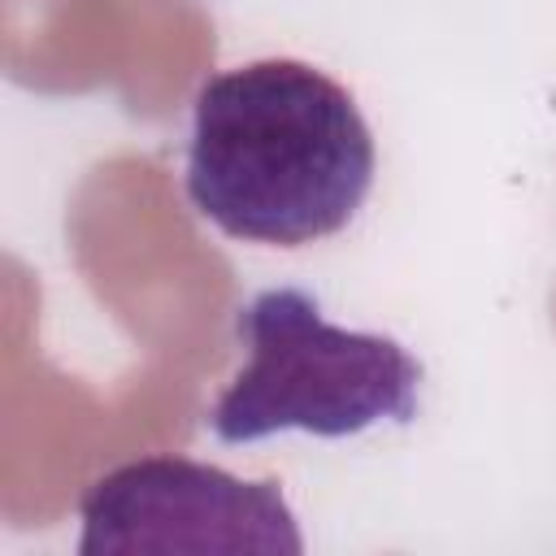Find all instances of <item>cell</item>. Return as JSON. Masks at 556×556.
Instances as JSON below:
<instances>
[{
	"label": "cell",
	"instance_id": "6da1fadb",
	"mask_svg": "<svg viewBox=\"0 0 556 556\" xmlns=\"http://www.w3.org/2000/svg\"><path fill=\"white\" fill-rule=\"evenodd\" d=\"M374 135L330 74L248 61L200 83L187 139V200L230 239L304 248L339 235L374 187Z\"/></svg>",
	"mask_w": 556,
	"mask_h": 556
},
{
	"label": "cell",
	"instance_id": "7a4b0ae2",
	"mask_svg": "<svg viewBox=\"0 0 556 556\" xmlns=\"http://www.w3.org/2000/svg\"><path fill=\"white\" fill-rule=\"evenodd\" d=\"M235 326L248 361L208 408V430L222 443H256L282 430L352 439L417 417V356L391 334L326 321L321 304L300 287L256 291Z\"/></svg>",
	"mask_w": 556,
	"mask_h": 556
},
{
	"label": "cell",
	"instance_id": "3957f363",
	"mask_svg": "<svg viewBox=\"0 0 556 556\" xmlns=\"http://www.w3.org/2000/svg\"><path fill=\"white\" fill-rule=\"evenodd\" d=\"M83 556H300L278 482H248L187 456H139L78 500Z\"/></svg>",
	"mask_w": 556,
	"mask_h": 556
}]
</instances>
